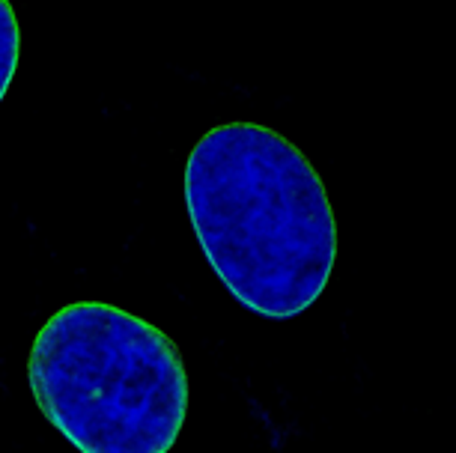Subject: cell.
<instances>
[{
    "label": "cell",
    "mask_w": 456,
    "mask_h": 453,
    "mask_svg": "<svg viewBox=\"0 0 456 453\" xmlns=\"http://www.w3.org/2000/svg\"><path fill=\"white\" fill-rule=\"evenodd\" d=\"M185 209L230 295L265 320H292L338 266V218L320 170L263 123H218L185 161Z\"/></svg>",
    "instance_id": "cell-1"
},
{
    "label": "cell",
    "mask_w": 456,
    "mask_h": 453,
    "mask_svg": "<svg viewBox=\"0 0 456 453\" xmlns=\"http://www.w3.org/2000/svg\"><path fill=\"white\" fill-rule=\"evenodd\" d=\"M28 384L78 453H170L188 417L179 346L108 302H72L48 316L28 355Z\"/></svg>",
    "instance_id": "cell-2"
},
{
    "label": "cell",
    "mask_w": 456,
    "mask_h": 453,
    "mask_svg": "<svg viewBox=\"0 0 456 453\" xmlns=\"http://www.w3.org/2000/svg\"><path fill=\"white\" fill-rule=\"evenodd\" d=\"M19 57H21V30L19 19H15L12 4L0 0V101L10 93V84L19 69Z\"/></svg>",
    "instance_id": "cell-3"
}]
</instances>
